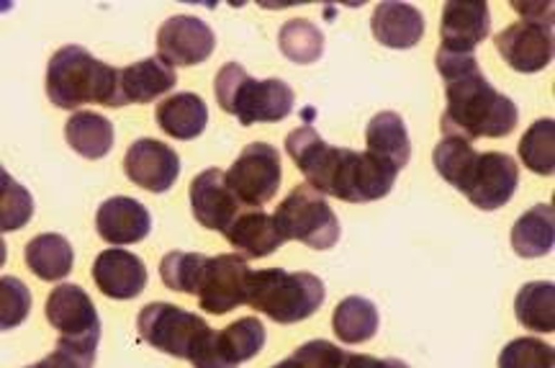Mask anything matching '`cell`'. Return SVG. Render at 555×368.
Segmentation results:
<instances>
[{"label":"cell","instance_id":"836d02e7","mask_svg":"<svg viewBox=\"0 0 555 368\" xmlns=\"http://www.w3.org/2000/svg\"><path fill=\"white\" fill-rule=\"evenodd\" d=\"M34 214V199L24 186L16 183L9 173H0V229L13 232L21 229Z\"/></svg>","mask_w":555,"mask_h":368},{"label":"cell","instance_id":"8992f818","mask_svg":"<svg viewBox=\"0 0 555 368\" xmlns=\"http://www.w3.org/2000/svg\"><path fill=\"white\" fill-rule=\"evenodd\" d=\"M139 338L159 353L191 360V366L211 345L214 330L204 317L193 315L168 302H152L137 317Z\"/></svg>","mask_w":555,"mask_h":368},{"label":"cell","instance_id":"6da1fadb","mask_svg":"<svg viewBox=\"0 0 555 368\" xmlns=\"http://www.w3.org/2000/svg\"><path fill=\"white\" fill-rule=\"evenodd\" d=\"M286 152L311 189L347 204H371L391 193L399 173L367 152L332 148L314 127H298L286 137Z\"/></svg>","mask_w":555,"mask_h":368},{"label":"cell","instance_id":"e0dca14e","mask_svg":"<svg viewBox=\"0 0 555 368\" xmlns=\"http://www.w3.org/2000/svg\"><path fill=\"white\" fill-rule=\"evenodd\" d=\"M266 345V328L258 317H242L221 332H214L211 345L193 368H237L255 358Z\"/></svg>","mask_w":555,"mask_h":368},{"label":"cell","instance_id":"277c9868","mask_svg":"<svg viewBox=\"0 0 555 368\" xmlns=\"http://www.w3.org/2000/svg\"><path fill=\"white\" fill-rule=\"evenodd\" d=\"M327 289L319 276L283 268L253 270L247 279V304L278 325H296L317 315L324 304Z\"/></svg>","mask_w":555,"mask_h":368},{"label":"cell","instance_id":"8fae6325","mask_svg":"<svg viewBox=\"0 0 555 368\" xmlns=\"http://www.w3.org/2000/svg\"><path fill=\"white\" fill-rule=\"evenodd\" d=\"M217 50L211 26L196 16H172L159 26L157 52L172 67L201 65Z\"/></svg>","mask_w":555,"mask_h":368},{"label":"cell","instance_id":"7402d4cb","mask_svg":"<svg viewBox=\"0 0 555 368\" xmlns=\"http://www.w3.org/2000/svg\"><path fill=\"white\" fill-rule=\"evenodd\" d=\"M224 238L234 250H240L242 258H268L286 238L278 229L275 219L262 210H245L227 229Z\"/></svg>","mask_w":555,"mask_h":368},{"label":"cell","instance_id":"e575fe53","mask_svg":"<svg viewBox=\"0 0 555 368\" xmlns=\"http://www.w3.org/2000/svg\"><path fill=\"white\" fill-rule=\"evenodd\" d=\"M553 345L538 338H517L499 353V368H553Z\"/></svg>","mask_w":555,"mask_h":368},{"label":"cell","instance_id":"8d00e7d4","mask_svg":"<svg viewBox=\"0 0 555 368\" xmlns=\"http://www.w3.org/2000/svg\"><path fill=\"white\" fill-rule=\"evenodd\" d=\"M95 348H99V340L95 338L90 340L60 338L57 348H54L50 356L26 368H93Z\"/></svg>","mask_w":555,"mask_h":368},{"label":"cell","instance_id":"4316f807","mask_svg":"<svg viewBox=\"0 0 555 368\" xmlns=\"http://www.w3.org/2000/svg\"><path fill=\"white\" fill-rule=\"evenodd\" d=\"M67 144L78 155L88 160L106 157L111 148H114V124H111L103 114H93V111H78L65 124Z\"/></svg>","mask_w":555,"mask_h":368},{"label":"cell","instance_id":"74e56055","mask_svg":"<svg viewBox=\"0 0 555 368\" xmlns=\"http://www.w3.org/2000/svg\"><path fill=\"white\" fill-rule=\"evenodd\" d=\"M347 351L337 348L330 340H309L294 356H288L273 368H345Z\"/></svg>","mask_w":555,"mask_h":368},{"label":"cell","instance_id":"f35d334b","mask_svg":"<svg viewBox=\"0 0 555 368\" xmlns=\"http://www.w3.org/2000/svg\"><path fill=\"white\" fill-rule=\"evenodd\" d=\"M345 368H409V366L399 358H373V356H358V353H347Z\"/></svg>","mask_w":555,"mask_h":368},{"label":"cell","instance_id":"9c48e42d","mask_svg":"<svg viewBox=\"0 0 555 368\" xmlns=\"http://www.w3.org/2000/svg\"><path fill=\"white\" fill-rule=\"evenodd\" d=\"M281 155L273 144L253 142L227 170V186L245 210H262L281 186Z\"/></svg>","mask_w":555,"mask_h":368},{"label":"cell","instance_id":"d6986e66","mask_svg":"<svg viewBox=\"0 0 555 368\" xmlns=\"http://www.w3.org/2000/svg\"><path fill=\"white\" fill-rule=\"evenodd\" d=\"M95 229L108 245H134L152 229V217L142 201L129 196L106 199L95 214Z\"/></svg>","mask_w":555,"mask_h":368},{"label":"cell","instance_id":"f1b7e54d","mask_svg":"<svg viewBox=\"0 0 555 368\" xmlns=\"http://www.w3.org/2000/svg\"><path fill=\"white\" fill-rule=\"evenodd\" d=\"M515 315L522 328L532 332L555 330V283L532 281L517 291Z\"/></svg>","mask_w":555,"mask_h":368},{"label":"cell","instance_id":"7c38bea8","mask_svg":"<svg viewBox=\"0 0 555 368\" xmlns=\"http://www.w3.org/2000/svg\"><path fill=\"white\" fill-rule=\"evenodd\" d=\"M191 212L201 227L224 234L234 219L245 212L232 189L227 186V173L208 168L191 180Z\"/></svg>","mask_w":555,"mask_h":368},{"label":"cell","instance_id":"52a82bcc","mask_svg":"<svg viewBox=\"0 0 555 368\" xmlns=\"http://www.w3.org/2000/svg\"><path fill=\"white\" fill-rule=\"evenodd\" d=\"M519 16L494 37L496 52L517 73H540L553 62V3H512Z\"/></svg>","mask_w":555,"mask_h":368},{"label":"cell","instance_id":"4fadbf2b","mask_svg":"<svg viewBox=\"0 0 555 368\" xmlns=\"http://www.w3.org/2000/svg\"><path fill=\"white\" fill-rule=\"evenodd\" d=\"M519 183V165L504 152L478 155L476 170L468 180L466 196L481 212H496L515 196Z\"/></svg>","mask_w":555,"mask_h":368},{"label":"cell","instance_id":"2e32d148","mask_svg":"<svg viewBox=\"0 0 555 368\" xmlns=\"http://www.w3.org/2000/svg\"><path fill=\"white\" fill-rule=\"evenodd\" d=\"M47 319L60 332V338L101 340V317L93 299L75 283H62L52 289V294L47 296Z\"/></svg>","mask_w":555,"mask_h":368},{"label":"cell","instance_id":"44dd1931","mask_svg":"<svg viewBox=\"0 0 555 368\" xmlns=\"http://www.w3.org/2000/svg\"><path fill=\"white\" fill-rule=\"evenodd\" d=\"M373 37L391 50H412L425 34V16L412 3H378L371 18Z\"/></svg>","mask_w":555,"mask_h":368},{"label":"cell","instance_id":"ba28073f","mask_svg":"<svg viewBox=\"0 0 555 368\" xmlns=\"http://www.w3.org/2000/svg\"><path fill=\"white\" fill-rule=\"evenodd\" d=\"M278 229L286 240H298L311 250H330L339 240V219L322 193L309 183L296 186L278 204L273 214Z\"/></svg>","mask_w":555,"mask_h":368},{"label":"cell","instance_id":"9a60e30c","mask_svg":"<svg viewBox=\"0 0 555 368\" xmlns=\"http://www.w3.org/2000/svg\"><path fill=\"white\" fill-rule=\"evenodd\" d=\"M491 34L489 3L483 0H448L442 9L440 50L450 54H474Z\"/></svg>","mask_w":555,"mask_h":368},{"label":"cell","instance_id":"ffe728a7","mask_svg":"<svg viewBox=\"0 0 555 368\" xmlns=\"http://www.w3.org/2000/svg\"><path fill=\"white\" fill-rule=\"evenodd\" d=\"M178 75L176 67L168 65L163 58L139 60L119 71V96H116V109L129 106V103H150L159 96L170 93L176 88Z\"/></svg>","mask_w":555,"mask_h":368},{"label":"cell","instance_id":"3957f363","mask_svg":"<svg viewBox=\"0 0 555 368\" xmlns=\"http://www.w3.org/2000/svg\"><path fill=\"white\" fill-rule=\"evenodd\" d=\"M47 96L57 109L73 111L82 103H103L116 109L119 67L93 58L86 47L67 45L52 54L47 65Z\"/></svg>","mask_w":555,"mask_h":368},{"label":"cell","instance_id":"1f68e13d","mask_svg":"<svg viewBox=\"0 0 555 368\" xmlns=\"http://www.w3.org/2000/svg\"><path fill=\"white\" fill-rule=\"evenodd\" d=\"M208 258L201 253H183V250H172L159 261V279L170 291L180 294H198L201 279H204Z\"/></svg>","mask_w":555,"mask_h":368},{"label":"cell","instance_id":"484cf974","mask_svg":"<svg viewBox=\"0 0 555 368\" xmlns=\"http://www.w3.org/2000/svg\"><path fill=\"white\" fill-rule=\"evenodd\" d=\"M26 266L31 268L34 276H39L41 281H62L67 279L69 270H73L75 253L73 245L57 232L37 234L24 250Z\"/></svg>","mask_w":555,"mask_h":368},{"label":"cell","instance_id":"5b68a950","mask_svg":"<svg viewBox=\"0 0 555 368\" xmlns=\"http://www.w3.org/2000/svg\"><path fill=\"white\" fill-rule=\"evenodd\" d=\"M214 93H217L221 111L237 116L242 127L283 122L294 111L296 101L288 83L278 78H249L245 67L237 65V62H229L217 73Z\"/></svg>","mask_w":555,"mask_h":368},{"label":"cell","instance_id":"7a4b0ae2","mask_svg":"<svg viewBox=\"0 0 555 368\" xmlns=\"http://www.w3.org/2000/svg\"><path fill=\"white\" fill-rule=\"evenodd\" d=\"M435 65L446 83L448 106L440 119L446 137H463L468 142L478 137L499 140L515 131L519 122L517 103L486 80L474 54L437 50Z\"/></svg>","mask_w":555,"mask_h":368},{"label":"cell","instance_id":"cb8c5ba5","mask_svg":"<svg viewBox=\"0 0 555 368\" xmlns=\"http://www.w3.org/2000/svg\"><path fill=\"white\" fill-rule=\"evenodd\" d=\"M208 106L196 93H176L170 99L159 101L157 124L159 129L176 140H196L206 129Z\"/></svg>","mask_w":555,"mask_h":368},{"label":"cell","instance_id":"d4e9b609","mask_svg":"<svg viewBox=\"0 0 555 368\" xmlns=\"http://www.w3.org/2000/svg\"><path fill=\"white\" fill-rule=\"evenodd\" d=\"M555 242V210L553 204H538L527 210L512 227V248L519 258H543Z\"/></svg>","mask_w":555,"mask_h":368},{"label":"cell","instance_id":"d590c367","mask_svg":"<svg viewBox=\"0 0 555 368\" xmlns=\"http://www.w3.org/2000/svg\"><path fill=\"white\" fill-rule=\"evenodd\" d=\"M31 291L16 276L0 279V330H13L29 317Z\"/></svg>","mask_w":555,"mask_h":368},{"label":"cell","instance_id":"4dcf8cb0","mask_svg":"<svg viewBox=\"0 0 555 368\" xmlns=\"http://www.w3.org/2000/svg\"><path fill=\"white\" fill-rule=\"evenodd\" d=\"M278 47L296 65H314L324 54V34L307 18H291L281 26Z\"/></svg>","mask_w":555,"mask_h":368},{"label":"cell","instance_id":"f546056e","mask_svg":"<svg viewBox=\"0 0 555 368\" xmlns=\"http://www.w3.org/2000/svg\"><path fill=\"white\" fill-rule=\"evenodd\" d=\"M433 163H435V170L440 173L453 189L466 193L468 180L476 170L478 152L474 150V144L463 140V137H446V140L435 148Z\"/></svg>","mask_w":555,"mask_h":368},{"label":"cell","instance_id":"83f0119b","mask_svg":"<svg viewBox=\"0 0 555 368\" xmlns=\"http://www.w3.org/2000/svg\"><path fill=\"white\" fill-rule=\"evenodd\" d=\"M378 309L371 299L347 296L335 307L332 315V330L347 345L367 343L378 332Z\"/></svg>","mask_w":555,"mask_h":368},{"label":"cell","instance_id":"30bf717a","mask_svg":"<svg viewBox=\"0 0 555 368\" xmlns=\"http://www.w3.org/2000/svg\"><path fill=\"white\" fill-rule=\"evenodd\" d=\"M247 261L237 253H224L217 258H208L204 279L198 287L201 309L208 315H227L240 304H247V279H249Z\"/></svg>","mask_w":555,"mask_h":368},{"label":"cell","instance_id":"d6a6232c","mask_svg":"<svg viewBox=\"0 0 555 368\" xmlns=\"http://www.w3.org/2000/svg\"><path fill=\"white\" fill-rule=\"evenodd\" d=\"M519 157L525 168L538 176H553L555 173V122L538 119L525 137L519 140Z\"/></svg>","mask_w":555,"mask_h":368},{"label":"cell","instance_id":"603a6c76","mask_svg":"<svg viewBox=\"0 0 555 368\" xmlns=\"http://www.w3.org/2000/svg\"><path fill=\"white\" fill-rule=\"evenodd\" d=\"M367 155H373L380 163L391 165L393 170H404L409 157H412V144H409L406 124L397 111H380L367 122L365 129Z\"/></svg>","mask_w":555,"mask_h":368},{"label":"cell","instance_id":"5bb4252c","mask_svg":"<svg viewBox=\"0 0 555 368\" xmlns=\"http://www.w3.org/2000/svg\"><path fill=\"white\" fill-rule=\"evenodd\" d=\"M124 173H127V178L131 183H137L139 189L150 193H165L176 186L180 176V157L165 142L144 137V140H137L127 150Z\"/></svg>","mask_w":555,"mask_h":368},{"label":"cell","instance_id":"ac0fdd59","mask_svg":"<svg viewBox=\"0 0 555 368\" xmlns=\"http://www.w3.org/2000/svg\"><path fill=\"white\" fill-rule=\"evenodd\" d=\"M93 281L103 296L127 302V299L142 294L147 287V266L129 250L111 248L95 258Z\"/></svg>","mask_w":555,"mask_h":368}]
</instances>
